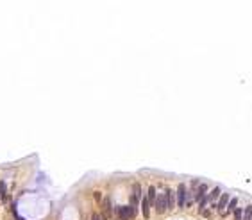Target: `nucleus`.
I'll return each instance as SVG.
<instances>
[{
    "label": "nucleus",
    "instance_id": "13",
    "mask_svg": "<svg viewBox=\"0 0 252 220\" xmlns=\"http://www.w3.org/2000/svg\"><path fill=\"white\" fill-rule=\"evenodd\" d=\"M243 220H252V206H247V208H245Z\"/></svg>",
    "mask_w": 252,
    "mask_h": 220
},
{
    "label": "nucleus",
    "instance_id": "1",
    "mask_svg": "<svg viewBox=\"0 0 252 220\" xmlns=\"http://www.w3.org/2000/svg\"><path fill=\"white\" fill-rule=\"evenodd\" d=\"M116 215L120 217V220H129L136 215V211L132 209V206H118L116 208Z\"/></svg>",
    "mask_w": 252,
    "mask_h": 220
},
{
    "label": "nucleus",
    "instance_id": "11",
    "mask_svg": "<svg viewBox=\"0 0 252 220\" xmlns=\"http://www.w3.org/2000/svg\"><path fill=\"white\" fill-rule=\"evenodd\" d=\"M104 217H111V202H109V199H104Z\"/></svg>",
    "mask_w": 252,
    "mask_h": 220
},
{
    "label": "nucleus",
    "instance_id": "10",
    "mask_svg": "<svg viewBox=\"0 0 252 220\" xmlns=\"http://www.w3.org/2000/svg\"><path fill=\"white\" fill-rule=\"evenodd\" d=\"M156 197H158V195H156V188L150 186V188H149V192H147V199H149V204H150V206L156 204Z\"/></svg>",
    "mask_w": 252,
    "mask_h": 220
},
{
    "label": "nucleus",
    "instance_id": "14",
    "mask_svg": "<svg viewBox=\"0 0 252 220\" xmlns=\"http://www.w3.org/2000/svg\"><path fill=\"white\" fill-rule=\"evenodd\" d=\"M234 220H243V209H241V208H236V209H234Z\"/></svg>",
    "mask_w": 252,
    "mask_h": 220
},
{
    "label": "nucleus",
    "instance_id": "6",
    "mask_svg": "<svg viewBox=\"0 0 252 220\" xmlns=\"http://www.w3.org/2000/svg\"><path fill=\"white\" fill-rule=\"evenodd\" d=\"M191 193H195V197H197V200L200 202V200L204 199L206 195H208V186L204 185V183H200V185H199L197 188H195V192H191Z\"/></svg>",
    "mask_w": 252,
    "mask_h": 220
},
{
    "label": "nucleus",
    "instance_id": "7",
    "mask_svg": "<svg viewBox=\"0 0 252 220\" xmlns=\"http://www.w3.org/2000/svg\"><path fill=\"white\" fill-rule=\"evenodd\" d=\"M220 192H222V190H220V188L216 186L215 190H211V192H209V195H208V200L211 202V204H213V208L216 206V199H220V195H222Z\"/></svg>",
    "mask_w": 252,
    "mask_h": 220
},
{
    "label": "nucleus",
    "instance_id": "4",
    "mask_svg": "<svg viewBox=\"0 0 252 220\" xmlns=\"http://www.w3.org/2000/svg\"><path fill=\"white\" fill-rule=\"evenodd\" d=\"M227 204H229V193H222L220 195V200H218V204H216V211L220 215H225L227 211Z\"/></svg>",
    "mask_w": 252,
    "mask_h": 220
},
{
    "label": "nucleus",
    "instance_id": "15",
    "mask_svg": "<svg viewBox=\"0 0 252 220\" xmlns=\"http://www.w3.org/2000/svg\"><path fill=\"white\" fill-rule=\"evenodd\" d=\"M0 199L6 200V183L4 181H0Z\"/></svg>",
    "mask_w": 252,
    "mask_h": 220
},
{
    "label": "nucleus",
    "instance_id": "8",
    "mask_svg": "<svg viewBox=\"0 0 252 220\" xmlns=\"http://www.w3.org/2000/svg\"><path fill=\"white\" fill-rule=\"evenodd\" d=\"M165 195H166V202H168V209L175 208V193L172 190H165Z\"/></svg>",
    "mask_w": 252,
    "mask_h": 220
},
{
    "label": "nucleus",
    "instance_id": "2",
    "mask_svg": "<svg viewBox=\"0 0 252 220\" xmlns=\"http://www.w3.org/2000/svg\"><path fill=\"white\" fill-rule=\"evenodd\" d=\"M141 195H143V192H141V186L136 183V185L132 186V199H131V206H132V209H134V211H136V208L140 206Z\"/></svg>",
    "mask_w": 252,
    "mask_h": 220
},
{
    "label": "nucleus",
    "instance_id": "12",
    "mask_svg": "<svg viewBox=\"0 0 252 220\" xmlns=\"http://www.w3.org/2000/svg\"><path fill=\"white\" fill-rule=\"evenodd\" d=\"M236 204H238V199L232 197V199L229 200V204H227V211H234V209H236Z\"/></svg>",
    "mask_w": 252,
    "mask_h": 220
},
{
    "label": "nucleus",
    "instance_id": "9",
    "mask_svg": "<svg viewBox=\"0 0 252 220\" xmlns=\"http://www.w3.org/2000/svg\"><path fill=\"white\" fill-rule=\"evenodd\" d=\"M140 206L143 209V215L149 218V209H150V204H149V199H147V195H141V200H140Z\"/></svg>",
    "mask_w": 252,
    "mask_h": 220
},
{
    "label": "nucleus",
    "instance_id": "16",
    "mask_svg": "<svg viewBox=\"0 0 252 220\" xmlns=\"http://www.w3.org/2000/svg\"><path fill=\"white\" fill-rule=\"evenodd\" d=\"M91 220H106V217H104L102 213H95V215H93V218H91Z\"/></svg>",
    "mask_w": 252,
    "mask_h": 220
},
{
    "label": "nucleus",
    "instance_id": "5",
    "mask_svg": "<svg viewBox=\"0 0 252 220\" xmlns=\"http://www.w3.org/2000/svg\"><path fill=\"white\" fill-rule=\"evenodd\" d=\"M186 195H188L186 185H181L179 190H177V204H179V208H184V204H186Z\"/></svg>",
    "mask_w": 252,
    "mask_h": 220
},
{
    "label": "nucleus",
    "instance_id": "3",
    "mask_svg": "<svg viewBox=\"0 0 252 220\" xmlns=\"http://www.w3.org/2000/svg\"><path fill=\"white\" fill-rule=\"evenodd\" d=\"M154 208H156V211H158V213H165L166 209H168V202H166L165 192L159 193L158 197H156V204H154Z\"/></svg>",
    "mask_w": 252,
    "mask_h": 220
}]
</instances>
